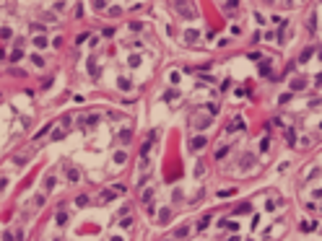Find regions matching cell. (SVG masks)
<instances>
[{"label":"cell","instance_id":"cell-4","mask_svg":"<svg viewBox=\"0 0 322 241\" xmlns=\"http://www.w3.org/2000/svg\"><path fill=\"white\" fill-rule=\"evenodd\" d=\"M94 8H96V11H104L107 3H104V0H94Z\"/></svg>","mask_w":322,"mask_h":241},{"label":"cell","instance_id":"cell-6","mask_svg":"<svg viewBox=\"0 0 322 241\" xmlns=\"http://www.w3.org/2000/svg\"><path fill=\"white\" fill-rule=\"evenodd\" d=\"M34 44L36 47H47V42H44V36H39V39H34Z\"/></svg>","mask_w":322,"mask_h":241},{"label":"cell","instance_id":"cell-1","mask_svg":"<svg viewBox=\"0 0 322 241\" xmlns=\"http://www.w3.org/2000/svg\"><path fill=\"white\" fill-rule=\"evenodd\" d=\"M190 145H192V150H203V148H205V137H192Z\"/></svg>","mask_w":322,"mask_h":241},{"label":"cell","instance_id":"cell-3","mask_svg":"<svg viewBox=\"0 0 322 241\" xmlns=\"http://www.w3.org/2000/svg\"><path fill=\"white\" fill-rule=\"evenodd\" d=\"M234 213H237V215H242V213H250V205H247V202H244V205H239L237 210H234Z\"/></svg>","mask_w":322,"mask_h":241},{"label":"cell","instance_id":"cell-7","mask_svg":"<svg viewBox=\"0 0 322 241\" xmlns=\"http://www.w3.org/2000/svg\"><path fill=\"white\" fill-rule=\"evenodd\" d=\"M317 80H320V83H322V73H320V75H317Z\"/></svg>","mask_w":322,"mask_h":241},{"label":"cell","instance_id":"cell-5","mask_svg":"<svg viewBox=\"0 0 322 241\" xmlns=\"http://www.w3.org/2000/svg\"><path fill=\"white\" fill-rule=\"evenodd\" d=\"M229 130H242V119H234V122H231V127H229Z\"/></svg>","mask_w":322,"mask_h":241},{"label":"cell","instance_id":"cell-2","mask_svg":"<svg viewBox=\"0 0 322 241\" xmlns=\"http://www.w3.org/2000/svg\"><path fill=\"white\" fill-rule=\"evenodd\" d=\"M185 39H187V42H195V39H197V31H195V29H190V31H185Z\"/></svg>","mask_w":322,"mask_h":241}]
</instances>
